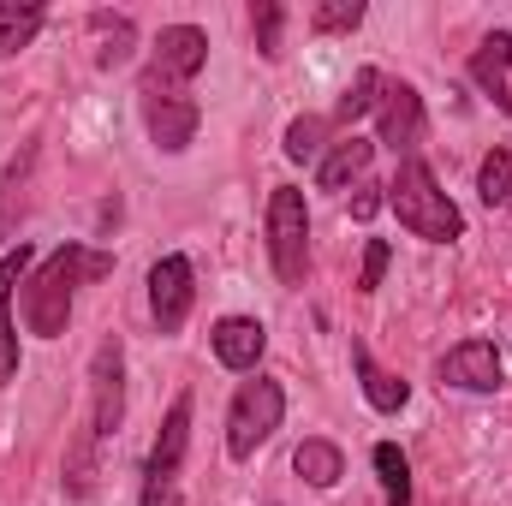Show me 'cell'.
Instances as JSON below:
<instances>
[{"label": "cell", "instance_id": "obj_1", "mask_svg": "<svg viewBox=\"0 0 512 506\" xmlns=\"http://www.w3.org/2000/svg\"><path fill=\"white\" fill-rule=\"evenodd\" d=\"M108 274H114V256L90 251V245H60L54 256H42L36 274L24 280V328L42 334V340H60L66 322H72V298H78V286L108 280Z\"/></svg>", "mask_w": 512, "mask_h": 506}, {"label": "cell", "instance_id": "obj_2", "mask_svg": "<svg viewBox=\"0 0 512 506\" xmlns=\"http://www.w3.org/2000/svg\"><path fill=\"white\" fill-rule=\"evenodd\" d=\"M126 417V358H120V340H102L96 346V364H90V417L66 453V495L72 501H90L96 495V447L120 429Z\"/></svg>", "mask_w": 512, "mask_h": 506}, {"label": "cell", "instance_id": "obj_3", "mask_svg": "<svg viewBox=\"0 0 512 506\" xmlns=\"http://www.w3.org/2000/svg\"><path fill=\"white\" fill-rule=\"evenodd\" d=\"M387 203H393V215H399V227H405L411 239H429V245H453V239H465V215H459V203L435 185L429 161H417V155H405L399 173L387 179Z\"/></svg>", "mask_w": 512, "mask_h": 506}, {"label": "cell", "instance_id": "obj_4", "mask_svg": "<svg viewBox=\"0 0 512 506\" xmlns=\"http://www.w3.org/2000/svg\"><path fill=\"white\" fill-rule=\"evenodd\" d=\"M203 60H209V36L197 24H167L155 36V54L143 66L137 96H185V84L203 72Z\"/></svg>", "mask_w": 512, "mask_h": 506}, {"label": "cell", "instance_id": "obj_5", "mask_svg": "<svg viewBox=\"0 0 512 506\" xmlns=\"http://www.w3.org/2000/svg\"><path fill=\"white\" fill-rule=\"evenodd\" d=\"M185 447H191V393L173 399L155 447H149V465H143V501L137 506H179V477H185Z\"/></svg>", "mask_w": 512, "mask_h": 506}, {"label": "cell", "instance_id": "obj_6", "mask_svg": "<svg viewBox=\"0 0 512 506\" xmlns=\"http://www.w3.org/2000/svg\"><path fill=\"white\" fill-rule=\"evenodd\" d=\"M268 256L286 286H298L310 268V209H304L298 185H274V197H268Z\"/></svg>", "mask_w": 512, "mask_h": 506}, {"label": "cell", "instance_id": "obj_7", "mask_svg": "<svg viewBox=\"0 0 512 506\" xmlns=\"http://www.w3.org/2000/svg\"><path fill=\"white\" fill-rule=\"evenodd\" d=\"M280 417H286L280 381H268V376L245 381V387L233 393V411H227V453H233V459H251L256 447L280 429Z\"/></svg>", "mask_w": 512, "mask_h": 506}, {"label": "cell", "instance_id": "obj_8", "mask_svg": "<svg viewBox=\"0 0 512 506\" xmlns=\"http://www.w3.org/2000/svg\"><path fill=\"white\" fill-rule=\"evenodd\" d=\"M197 304V274H191V256H161L149 268V310H155V328L161 334H179L185 316Z\"/></svg>", "mask_w": 512, "mask_h": 506}, {"label": "cell", "instance_id": "obj_9", "mask_svg": "<svg viewBox=\"0 0 512 506\" xmlns=\"http://www.w3.org/2000/svg\"><path fill=\"white\" fill-rule=\"evenodd\" d=\"M143 102V126H149V143L161 149V155H179V149H191V137H197V102L191 96H137Z\"/></svg>", "mask_w": 512, "mask_h": 506}, {"label": "cell", "instance_id": "obj_10", "mask_svg": "<svg viewBox=\"0 0 512 506\" xmlns=\"http://www.w3.org/2000/svg\"><path fill=\"white\" fill-rule=\"evenodd\" d=\"M376 126H382L376 143H387L393 155H411V149L423 143V96H417L411 84H387L382 108H376Z\"/></svg>", "mask_w": 512, "mask_h": 506}, {"label": "cell", "instance_id": "obj_11", "mask_svg": "<svg viewBox=\"0 0 512 506\" xmlns=\"http://www.w3.org/2000/svg\"><path fill=\"white\" fill-rule=\"evenodd\" d=\"M441 387H465V393H495L501 387V352L495 340H465L441 358Z\"/></svg>", "mask_w": 512, "mask_h": 506}, {"label": "cell", "instance_id": "obj_12", "mask_svg": "<svg viewBox=\"0 0 512 506\" xmlns=\"http://www.w3.org/2000/svg\"><path fill=\"white\" fill-rule=\"evenodd\" d=\"M30 256H36V251H30L24 239H18L12 251L0 256V387H6V381L18 376V328H12V286L24 280Z\"/></svg>", "mask_w": 512, "mask_h": 506}, {"label": "cell", "instance_id": "obj_13", "mask_svg": "<svg viewBox=\"0 0 512 506\" xmlns=\"http://www.w3.org/2000/svg\"><path fill=\"white\" fill-rule=\"evenodd\" d=\"M209 340H215V358H221L227 370H256L262 352H268V328H262L256 316H221Z\"/></svg>", "mask_w": 512, "mask_h": 506}, {"label": "cell", "instance_id": "obj_14", "mask_svg": "<svg viewBox=\"0 0 512 506\" xmlns=\"http://www.w3.org/2000/svg\"><path fill=\"white\" fill-rule=\"evenodd\" d=\"M507 66H512V36L507 30H495V36H483V48L471 54V78H477V90L501 108L512 120V90H507Z\"/></svg>", "mask_w": 512, "mask_h": 506}, {"label": "cell", "instance_id": "obj_15", "mask_svg": "<svg viewBox=\"0 0 512 506\" xmlns=\"http://www.w3.org/2000/svg\"><path fill=\"white\" fill-rule=\"evenodd\" d=\"M370 155H376V143L370 137H340L322 161H316V185L322 191H346V185H364V173H370Z\"/></svg>", "mask_w": 512, "mask_h": 506}, {"label": "cell", "instance_id": "obj_16", "mask_svg": "<svg viewBox=\"0 0 512 506\" xmlns=\"http://www.w3.org/2000/svg\"><path fill=\"white\" fill-rule=\"evenodd\" d=\"M352 370H358V381H364V399L376 405V411H405V399H411V381H399L393 370H382L376 358H370V346L364 340H352Z\"/></svg>", "mask_w": 512, "mask_h": 506}, {"label": "cell", "instance_id": "obj_17", "mask_svg": "<svg viewBox=\"0 0 512 506\" xmlns=\"http://www.w3.org/2000/svg\"><path fill=\"white\" fill-rule=\"evenodd\" d=\"M30 173H36V149H18V155L6 161V173H0V245H12V233H18Z\"/></svg>", "mask_w": 512, "mask_h": 506}, {"label": "cell", "instance_id": "obj_18", "mask_svg": "<svg viewBox=\"0 0 512 506\" xmlns=\"http://www.w3.org/2000/svg\"><path fill=\"white\" fill-rule=\"evenodd\" d=\"M90 36H96V66H126L131 48H137V24L126 12H90Z\"/></svg>", "mask_w": 512, "mask_h": 506}, {"label": "cell", "instance_id": "obj_19", "mask_svg": "<svg viewBox=\"0 0 512 506\" xmlns=\"http://www.w3.org/2000/svg\"><path fill=\"white\" fill-rule=\"evenodd\" d=\"M292 471H298L304 483H316V489H334V483L346 477V453H340L334 441H304V447L292 453Z\"/></svg>", "mask_w": 512, "mask_h": 506}, {"label": "cell", "instance_id": "obj_20", "mask_svg": "<svg viewBox=\"0 0 512 506\" xmlns=\"http://www.w3.org/2000/svg\"><path fill=\"white\" fill-rule=\"evenodd\" d=\"M42 6L36 0H0V60L6 54H18V48H30L36 42V30H42Z\"/></svg>", "mask_w": 512, "mask_h": 506}, {"label": "cell", "instance_id": "obj_21", "mask_svg": "<svg viewBox=\"0 0 512 506\" xmlns=\"http://www.w3.org/2000/svg\"><path fill=\"white\" fill-rule=\"evenodd\" d=\"M382 90H387V78L376 66H364V72L346 84V96H340V108H334V126H352V120H364L370 108H382Z\"/></svg>", "mask_w": 512, "mask_h": 506}, {"label": "cell", "instance_id": "obj_22", "mask_svg": "<svg viewBox=\"0 0 512 506\" xmlns=\"http://www.w3.org/2000/svg\"><path fill=\"white\" fill-rule=\"evenodd\" d=\"M370 459H376V477H382V489H387V506H411V465H405V453L393 441H382Z\"/></svg>", "mask_w": 512, "mask_h": 506}, {"label": "cell", "instance_id": "obj_23", "mask_svg": "<svg viewBox=\"0 0 512 506\" xmlns=\"http://www.w3.org/2000/svg\"><path fill=\"white\" fill-rule=\"evenodd\" d=\"M477 197L495 209V203H512V149H495V155H483V167H477Z\"/></svg>", "mask_w": 512, "mask_h": 506}, {"label": "cell", "instance_id": "obj_24", "mask_svg": "<svg viewBox=\"0 0 512 506\" xmlns=\"http://www.w3.org/2000/svg\"><path fill=\"white\" fill-rule=\"evenodd\" d=\"M358 24H364V0H328V6L310 12V30H316V36H346V30H358Z\"/></svg>", "mask_w": 512, "mask_h": 506}, {"label": "cell", "instance_id": "obj_25", "mask_svg": "<svg viewBox=\"0 0 512 506\" xmlns=\"http://www.w3.org/2000/svg\"><path fill=\"white\" fill-rule=\"evenodd\" d=\"M251 24H256V54H262V60H280V24H286V6H280V0H256Z\"/></svg>", "mask_w": 512, "mask_h": 506}, {"label": "cell", "instance_id": "obj_26", "mask_svg": "<svg viewBox=\"0 0 512 506\" xmlns=\"http://www.w3.org/2000/svg\"><path fill=\"white\" fill-rule=\"evenodd\" d=\"M322 131H328V120H316V114H304V120H292L286 126V161H316L322 155Z\"/></svg>", "mask_w": 512, "mask_h": 506}, {"label": "cell", "instance_id": "obj_27", "mask_svg": "<svg viewBox=\"0 0 512 506\" xmlns=\"http://www.w3.org/2000/svg\"><path fill=\"white\" fill-rule=\"evenodd\" d=\"M382 274H387V245L382 239H370V245H364V268H358V292H376Z\"/></svg>", "mask_w": 512, "mask_h": 506}, {"label": "cell", "instance_id": "obj_28", "mask_svg": "<svg viewBox=\"0 0 512 506\" xmlns=\"http://www.w3.org/2000/svg\"><path fill=\"white\" fill-rule=\"evenodd\" d=\"M382 209V185H352V221H370Z\"/></svg>", "mask_w": 512, "mask_h": 506}]
</instances>
